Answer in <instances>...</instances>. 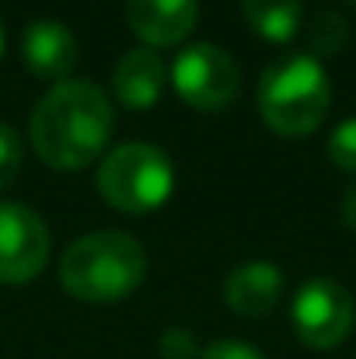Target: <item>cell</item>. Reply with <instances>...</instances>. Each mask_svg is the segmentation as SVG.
I'll list each match as a JSON object with an SVG mask.
<instances>
[{
  "label": "cell",
  "mask_w": 356,
  "mask_h": 359,
  "mask_svg": "<svg viewBox=\"0 0 356 359\" xmlns=\"http://www.w3.org/2000/svg\"><path fill=\"white\" fill-rule=\"evenodd\" d=\"M161 353H164V359H192L196 356V335L185 328H168L161 335Z\"/></svg>",
  "instance_id": "16"
},
{
  "label": "cell",
  "mask_w": 356,
  "mask_h": 359,
  "mask_svg": "<svg viewBox=\"0 0 356 359\" xmlns=\"http://www.w3.org/2000/svg\"><path fill=\"white\" fill-rule=\"evenodd\" d=\"M21 56H25V67L32 74L49 77V81L60 84V81H67L74 74L81 46H77V35L63 21L39 18L21 32Z\"/></svg>",
  "instance_id": "8"
},
{
  "label": "cell",
  "mask_w": 356,
  "mask_h": 359,
  "mask_svg": "<svg viewBox=\"0 0 356 359\" xmlns=\"http://www.w3.org/2000/svg\"><path fill=\"white\" fill-rule=\"evenodd\" d=\"M199 359H265L258 349H251V346H244L241 339H220V342H210Z\"/></svg>",
  "instance_id": "17"
},
{
  "label": "cell",
  "mask_w": 356,
  "mask_h": 359,
  "mask_svg": "<svg viewBox=\"0 0 356 359\" xmlns=\"http://www.w3.org/2000/svg\"><path fill=\"white\" fill-rule=\"evenodd\" d=\"M175 189L171 157L143 140L119 143L105 154L98 168V192L109 206L122 213H150L168 203Z\"/></svg>",
  "instance_id": "4"
},
{
  "label": "cell",
  "mask_w": 356,
  "mask_h": 359,
  "mask_svg": "<svg viewBox=\"0 0 356 359\" xmlns=\"http://www.w3.org/2000/svg\"><path fill=\"white\" fill-rule=\"evenodd\" d=\"M49 262L46 220L25 203H0V283H28Z\"/></svg>",
  "instance_id": "7"
},
{
  "label": "cell",
  "mask_w": 356,
  "mask_h": 359,
  "mask_svg": "<svg viewBox=\"0 0 356 359\" xmlns=\"http://www.w3.org/2000/svg\"><path fill=\"white\" fill-rule=\"evenodd\" d=\"M332 105V81L318 56L294 53L272 60L258 77V112L279 136L315 133Z\"/></svg>",
  "instance_id": "3"
},
{
  "label": "cell",
  "mask_w": 356,
  "mask_h": 359,
  "mask_svg": "<svg viewBox=\"0 0 356 359\" xmlns=\"http://www.w3.org/2000/svg\"><path fill=\"white\" fill-rule=\"evenodd\" d=\"M168 81V67L154 49H129L112 70V91L126 109H150Z\"/></svg>",
  "instance_id": "11"
},
{
  "label": "cell",
  "mask_w": 356,
  "mask_h": 359,
  "mask_svg": "<svg viewBox=\"0 0 356 359\" xmlns=\"http://www.w3.org/2000/svg\"><path fill=\"white\" fill-rule=\"evenodd\" d=\"M343 224L356 231V182L346 189V196H343Z\"/></svg>",
  "instance_id": "18"
},
{
  "label": "cell",
  "mask_w": 356,
  "mask_h": 359,
  "mask_svg": "<svg viewBox=\"0 0 356 359\" xmlns=\"http://www.w3.org/2000/svg\"><path fill=\"white\" fill-rule=\"evenodd\" d=\"M283 297V272L272 262H241L224 279V304L241 318H265Z\"/></svg>",
  "instance_id": "10"
},
{
  "label": "cell",
  "mask_w": 356,
  "mask_h": 359,
  "mask_svg": "<svg viewBox=\"0 0 356 359\" xmlns=\"http://www.w3.org/2000/svg\"><path fill=\"white\" fill-rule=\"evenodd\" d=\"M147 276L143 244L122 231H95L77 238L60 258V283L70 297L109 304L129 297Z\"/></svg>",
  "instance_id": "2"
},
{
  "label": "cell",
  "mask_w": 356,
  "mask_h": 359,
  "mask_svg": "<svg viewBox=\"0 0 356 359\" xmlns=\"http://www.w3.org/2000/svg\"><path fill=\"white\" fill-rule=\"evenodd\" d=\"M346 4H350V7H356V0H346Z\"/></svg>",
  "instance_id": "20"
},
{
  "label": "cell",
  "mask_w": 356,
  "mask_h": 359,
  "mask_svg": "<svg viewBox=\"0 0 356 359\" xmlns=\"http://www.w3.org/2000/svg\"><path fill=\"white\" fill-rule=\"evenodd\" d=\"M241 11L265 42H290L304 25V0H241Z\"/></svg>",
  "instance_id": "12"
},
{
  "label": "cell",
  "mask_w": 356,
  "mask_h": 359,
  "mask_svg": "<svg viewBox=\"0 0 356 359\" xmlns=\"http://www.w3.org/2000/svg\"><path fill=\"white\" fill-rule=\"evenodd\" d=\"M126 18L147 46H175L192 32L199 0H126Z\"/></svg>",
  "instance_id": "9"
},
{
  "label": "cell",
  "mask_w": 356,
  "mask_h": 359,
  "mask_svg": "<svg viewBox=\"0 0 356 359\" xmlns=\"http://www.w3.org/2000/svg\"><path fill=\"white\" fill-rule=\"evenodd\" d=\"M329 157L336 168L356 171V116L343 119L329 136Z\"/></svg>",
  "instance_id": "15"
},
{
  "label": "cell",
  "mask_w": 356,
  "mask_h": 359,
  "mask_svg": "<svg viewBox=\"0 0 356 359\" xmlns=\"http://www.w3.org/2000/svg\"><path fill=\"white\" fill-rule=\"evenodd\" d=\"M21 161H25V143H21L18 129L0 122V189H7L18 178Z\"/></svg>",
  "instance_id": "14"
},
{
  "label": "cell",
  "mask_w": 356,
  "mask_h": 359,
  "mask_svg": "<svg viewBox=\"0 0 356 359\" xmlns=\"http://www.w3.org/2000/svg\"><path fill=\"white\" fill-rule=\"evenodd\" d=\"M0 53H4V21H0Z\"/></svg>",
  "instance_id": "19"
},
{
  "label": "cell",
  "mask_w": 356,
  "mask_h": 359,
  "mask_svg": "<svg viewBox=\"0 0 356 359\" xmlns=\"http://www.w3.org/2000/svg\"><path fill=\"white\" fill-rule=\"evenodd\" d=\"M171 84L178 98L189 102L192 109L220 112L235 105L237 91H241V70L228 49L213 42H196L182 49L178 60L171 63Z\"/></svg>",
  "instance_id": "5"
},
{
  "label": "cell",
  "mask_w": 356,
  "mask_h": 359,
  "mask_svg": "<svg viewBox=\"0 0 356 359\" xmlns=\"http://www.w3.org/2000/svg\"><path fill=\"white\" fill-rule=\"evenodd\" d=\"M346 42H350V25H346L343 14L325 11V14L315 18V25H311V49L315 53L329 56V53H339Z\"/></svg>",
  "instance_id": "13"
},
{
  "label": "cell",
  "mask_w": 356,
  "mask_h": 359,
  "mask_svg": "<svg viewBox=\"0 0 356 359\" xmlns=\"http://www.w3.org/2000/svg\"><path fill=\"white\" fill-rule=\"evenodd\" d=\"M294 332L311 349H336L353 332V297L339 279H308L290 307Z\"/></svg>",
  "instance_id": "6"
},
{
  "label": "cell",
  "mask_w": 356,
  "mask_h": 359,
  "mask_svg": "<svg viewBox=\"0 0 356 359\" xmlns=\"http://www.w3.org/2000/svg\"><path fill=\"white\" fill-rule=\"evenodd\" d=\"M116 116L95 81H60L32 112V147L60 171L88 168L112 140Z\"/></svg>",
  "instance_id": "1"
}]
</instances>
